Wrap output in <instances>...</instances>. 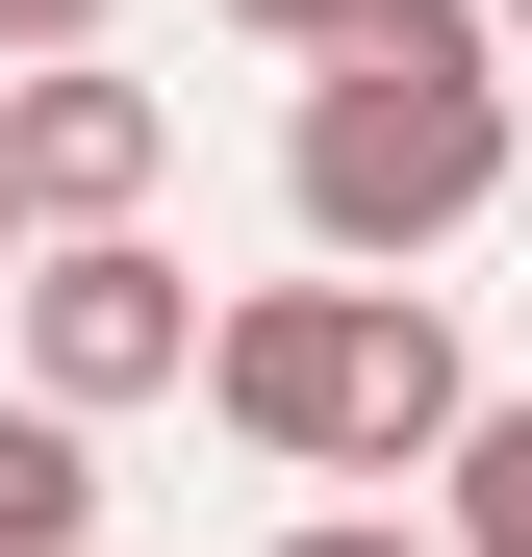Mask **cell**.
Segmentation results:
<instances>
[{
    "mask_svg": "<svg viewBox=\"0 0 532 557\" xmlns=\"http://www.w3.org/2000/svg\"><path fill=\"white\" fill-rule=\"evenodd\" d=\"M507 152H532L507 26H482V0H381V26L280 102V203H305L330 278H431V253L507 203Z\"/></svg>",
    "mask_w": 532,
    "mask_h": 557,
    "instance_id": "cell-1",
    "label": "cell"
},
{
    "mask_svg": "<svg viewBox=\"0 0 532 557\" xmlns=\"http://www.w3.org/2000/svg\"><path fill=\"white\" fill-rule=\"evenodd\" d=\"M203 406L280 456V482H457V431L507 406L431 278H253L203 330Z\"/></svg>",
    "mask_w": 532,
    "mask_h": 557,
    "instance_id": "cell-2",
    "label": "cell"
},
{
    "mask_svg": "<svg viewBox=\"0 0 532 557\" xmlns=\"http://www.w3.org/2000/svg\"><path fill=\"white\" fill-rule=\"evenodd\" d=\"M0 330H26V406L51 431H127V406H177V381H203V278H177L152 228H102V253H26V305H0Z\"/></svg>",
    "mask_w": 532,
    "mask_h": 557,
    "instance_id": "cell-3",
    "label": "cell"
},
{
    "mask_svg": "<svg viewBox=\"0 0 532 557\" xmlns=\"http://www.w3.org/2000/svg\"><path fill=\"white\" fill-rule=\"evenodd\" d=\"M0 177H26V228L51 253H102V228H152V177H177V102L152 76H0Z\"/></svg>",
    "mask_w": 532,
    "mask_h": 557,
    "instance_id": "cell-4",
    "label": "cell"
},
{
    "mask_svg": "<svg viewBox=\"0 0 532 557\" xmlns=\"http://www.w3.org/2000/svg\"><path fill=\"white\" fill-rule=\"evenodd\" d=\"M76 532H102V431H51L0 381V557H76Z\"/></svg>",
    "mask_w": 532,
    "mask_h": 557,
    "instance_id": "cell-5",
    "label": "cell"
},
{
    "mask_svg": "<svg viewBox=\"0 0 532 557\" xmlns=\"http://www.w3.org/2000/svg\"><path fill=\"white\" fill-rule=\"evenodd\" d=\"M431 557H532V381L457 431V482H431Z\"/></svg>",
    "mask_w": 532,
    "mask_h": 557,
    "instance_id": "cell-6",
    "label": "cell"
},
{
    "mask_svg": "<svg viewBox=\"0 0 532 557\" xmlns=\"http://www.w3.org/2000/svg\"><path fill=\"white\" fill-rule=\"evenodd\" d=\"M203 26H228V51H305V76H330L355 26H381V0H203Z\"/></svg>",
    "mask_w": 532,
    "mask_h": 557,
    "instance_id": "cell-7",
    "label": "cell"
},
{
    "mask_svg": "<svg viewBox=\"0 0 532 557\" xmlns=\"http://www.w3.org/2000/svg\"><path fill=\"white\" fill-rule=\"evenodd\" d=\"M102 26H127V0H0V76H76Z\"/></svg>",
    "mask_w": 532,
    "mask_h": 557,
    "instance_id": "cell-8",
    "label": "cell"
},
{
    "mask_svg": "<svg viewBox=\"0 0 532 557\" xmlns=\"http://www.w3.org/2000/svg\"><path fill=\"white\" fill-rule=\"evenodd\" d=\"M280 557H431V507H330V532H280Z\"/></svg>",
    "mask_w": 532,
    "mask_h": 557,
    "instance_id": "cell-9",
    "label": "cell"
},
{
    "mask_svg": "<svg viewBox=\"0 0 532 557\" xmlns=\"http://www.w3.org/2000/svg\"><path fill=\"white\" fill-rule=\"evenodd\" d=\"M26 253H51V228H26V177H0V305H26Z\"/></svg>",
    "mask_w": 532,
    "mask_h": 557,
    "instance_id": "cell-10",
    "label": "cell"
},
{
    "mask_svg": "<svg viewBox=\"0 0 532 557\" xmlns=\"http://www.w3.org/2000/svg\"><path fill=\"white\" fill-rule=\"evenodd\" d=\"M482 26H507V51H532V0H482Z\"/></svg>",
    "mask_w": 532,
    "mask_h": 557,
    "instance_id": "cell-11",
    "label": "cell"
}]
</instances>
